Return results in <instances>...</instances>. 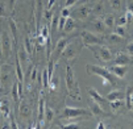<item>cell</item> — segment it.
<instances>
[{"mask_svg": "<svg viewBox=\"0 0 133 129\" xmlns=\"http://www.w3.org/2000/svg\"><path fill=\"white\" fill-rule=\"evenodd\" d=\"M65 80H66V88L69 91V95L72 98V99H81V88H79V84H78V80L75 78V74H74V70L70 65L66 66V77H65Z\"/></svg>", "mask_w": 133, "mask_h": 129, "instance_id": "cell-1", "label": "cell"}, {"mask_svg": "<svg viewBox=\"0 0 133 129\" xmlns=\"http://www.w3.org/2000/svg\"><path fill=\"white\" fill-rule=\"evenodd\" d=\"M86 70L88 74H92V75H98L103 79V86H107V84H116V79H115V75L108 70V69H104V67H99L96 65H87L86 66Z\"/></svg>", "mask_w": 133, "mask_h": 129, "instance_id": "cell-2", "label": "cell"}, {"mask_svg": "<svg viewBox=\"0 0 133 129\" xmlns=\"http://www.w3.org/2000/svg\"><path fill=\"white\" fill-rule=\"evenodd\" d=\"M83 47V44H78V41H75V40H71L66 47L63 49V51L61 53V59L65 61V62H72L78 58V55L81 54V50Z\"/></svg>", "mask_w": 133, "mask_h": 129, "instance_id": "cell-3", "label": "cell"}, {"mask_svg": "<svg viewBox=\"0 0 133 129\" xmlns=\"http://www.w3.org/2000/svg\"><path fill=\"white\" fill-rule=\"evenodd\" d=\"M81 40H82V44L83 46H96V45H100L103 44V38L100 36L95 34L92 32H88V30H82L81 32Z\"/></svg>", "mask_w": 133, "mask_h": 129, "instance_id": "cell-4", "label": "cell"}, {"mask_svg": "<svg viewBox=\"0 0 133 129\" xmlns=\"http://www.w3.org/2000/svg\"><path fill=\"white\" fill-rule=\"evenodd\" d=\"M0 47H2V54L4 58H9L12 51V38L7 30H3L0 33Z\"/></svg>", "mask_w": 133, "mask_h": 129, "instance_id": "cell-5", "label": "cell"}, {"mask_svg": "<svg viewBox=\"0 0 133 129\" xmlns=\"http://www.w3.org/2000/svg\"><path fill=\"white\" fill-rule=\"evenodd\" d=\"M71 40H72L71 37H62V38H59L58 41H57V44H55V46H54V50L51 51V55H50L49 61H53V62L58 61L59 57H61V53L63 51V49L66 47V45H67Z\"/></svg>", "mask_w": 133, "mask_h": 129, "instance_id": "cell-6", "label": "cell"}, {"mask_svg": "<svg viewBox=\"0 0 133 129\" xmlns=\"http://www.w3.org/2000/svg\"><path fill=\"white\" fill-rule=\"evenodd\" d=\"M90 47H92V51L95 53V55L99 58V59H102L103 62H105V63H108V62H112V51L109 50V47H107L105 45H96V47H94V46H90Z\"/></svg>", "mask_w": 133, "mask_h": 129, "instance_id": "cell-7", "label": "cell"}, {"mask_svg": "<svg viewBox=\"0 0 133 129\" xmlns=\"http://www.w3.org/2000/svg\"><path fill=\"white\" fill-rule=\"evenodd\" d=\"M91 7L87 4H81L78 5V8H75L74 11H71V17L75 18V20H79V21H84L88 18V16L91 15Z\"/></svg>", "mask_w": 133, "mask_h": 129, "instance_id": "cell-8", "label": "cell"}, {"mask_svg": "<svg viewBox=\"0 0 133 129\" xmlns=\"http://www.w3.org/2000/svg\"><path fill=\"white\" fill-rule=\"evenodd\" d=\"M88 109L86 108H74V107H66L61 112V119H77L79 116L87 115Z\"/></svg>", "mask_w": 133, "mask_h": 129, "instance_id": "cell-9", "label": "cell"}, {"mask_svg": "<svg viewBox=\"0 0 133 129\" xmlns=\"http://www.w3.org/2000/svg\"><path fill=\"white\" fill-rule=\"evenodd\" d=\"M108 70L119 79H123L128 72V67L124 66V65H112V66H109Z\"/></svg>", "mask_w": 133, "mask_h": 129, "instance_id": "cell-10", "label": "cell"}, {"mask_svg": "<svg viewBox=\"0 0 133 129\" xmlns=\"http://www.w3.org/2000/svg\"><path fill=\"white\" fill-rule=\"evenodd\" d=\"M17 61L21 63L23 69L30 62V54L25 50V47H20L17 50Z\"/></svg>", "mask_w": 133, "mask_h": 129, "instance_id": "cell-11", "label": "cell"}, {"mask_svg": "<svg viewBox=\"0 0 133 129\" xmlns=\"http://www.w3.org/2000/svg\"><path fill=\"white\" fill-rule=\"evenodd\" d=\"M87 92H88V95H90V98L92 99V100H95V101H98L100 105H103V104H105L108 100H107V98H104V96H102L99 92L95 90V88H92V87H90L88 90H87Z\"/></svg>", "mask_w": 133, "mask_h": 129, "instance_id": "cell-12", "label": "cell"}, {"mask_svg": "<svg viewBox=\"0 0 133 129\" xmlns=\"http://www.w3.org/2000/svg\"><path fill=\"white\" fill-rule=\"evenodd\" d=\"M91 28H92V30H95L96 33H100V34H104V33H107V30H108L107 25L104 24L103 20H100V18L94 20L92 24H91Z\"/></svg>", "mask_w": 133, "mask_h": 129, "instance_id": "cell-13", "label": "cell"}, {"mask_svg": "<svg viewBox=\"0 0 133 129\" xmlns=\"http://www.w3.org/2000/svg\"><path fill=\"white\" fill-rule=\"evenodd\" d=\"M127 96V94L123 90H113L111 92H108L107 95V100L108 101H113V100H124Z\"/></svg>", "mask_w": 133, "mask_h": 129, "instance_id": "cell-14", "label": "cell"}, {"mask_svg": "<svg viewBox=\"0 0 133 129\" xmlns=\"http://www.w3.org/2000/svg\"><path fill=\"white\" fill-rule=\"evenodd\" d=\"M18 115H20L21 119L28 120L32 116V108L26 103H20V105H18Z\"/></svg>", "mask_w": 133, "mask_h": 129, "instance_id": "cell-15", "label": "cell"}, {"mask_svg": "<svg viewBox=\"0 0 133 129\" xmlns=\"http://www.w3.org/2000/svg\"><path fill=\"white\" fill-rule=\"evenodd\" d=\"M88 104H90V111H91V113H92L94 116H104V115H105L104 111H103V108H102V105H100L98 101L90 100Z\"/></svg>", "mask_w": 133, "mask_h": 129, "instance_id": "cell-16", "label": "cell"}, {"mask_svg": "<svg viewBox=\"0 0 133 129\" xmlns=\"http://www.w3.org/2000/svg\"><path fill=\"white\" fill-rule=\"evenodd\" d=\"M0 113L5 117H8L9 113H11V104H9L7 98L0 99Z\"/></svg>", "mask_w": 133, "mask_h": 129, "instance_id": "cell-17", "label": "cell"}, {"mask_svg": "<svg viewBox=\"0 0 133 129\" xmlns=\"http://www.w3.org/2000/svg\"><path fill=\"white\" fill-rule=\"evenodd\" d=\"M113 65H124V66H128L130 63V57H129V54H117V57L112 61Z\"/></svg>", "mask_w": 133, "mask_h": 129, "instance_id": "cell-18", "label": "cell"}, {"mask_svg": "<svg viewBox=\"0 0 133 129\" xmlns=\"http://www.w3.org/2000/svg\"><path fill=\"white\" fill-rule=\"evenodd\" d=\"M38 104H40L38 105V121L42 125V124H45V100H44L42 96L40 98Z\"/></svg>", "mask_w": 133, "mask_h": 129, "instance_id": "cell-19", "label": "cell"}, {"mask_svg": "<svg viewBox=\"0 0 133 129\" xmlns=\"http://www.w3.org/2000/svg\"><path fill=\"white\" fill-rule=\"evenodd\" d=\"M75 28H78L77 20H75V18H72L71 16H70V17H67V18H66V24H65L63 30H65V32H67V33H70V32H72Z\"/></svg>", "mask_w": 133, "mask_h": 129, "instance_id": "cell-20", "label": "cell"}, {"mask_svg": "<svg viewBox=\"0 0 133 129\" xmlns=\"http://www.w3.org/2000/svg\"><path fill=\"white\" fill-rule=\"evenodd\" d=\"M11 95H12V99H13L16 103L20 101L21 95H20V92H18V80L12 83V87H11Z\"/></svg>", "mask_w": 133, "mask_h": 129, "instance_id": "cell-21", "label": "cell"}, {"mask_svg": "<svg viewBox=\"0 0 133 129\" xmlns=\"http://www.w3.org/2000/svg\"><path fill=\"white\" fill-rule=\"evenodd\" d=\"M55 117V112H54V109L49 105L45 104V124H50Z\"/></svg>", "mask_w": 133, "mask_h": 129, "instance_id": "cell-22", "label": "cell"}, {"mask_svg": "<svg viewBox=\"0 0 133 129\" xmlns=\"http://www.w3.org/2000/svg\"><path fill=\"white\" fill-rule=\"evenodd\" d=\"M15 72H16V78H17V80L20 82V83H23V82H24V69H23L21 63L18 62V61H16V65H15Z\"/></svg>", "mask_w": 133, "mask_h": 129, "instance_id": "cell-23", "label": "cell"}, {"mask_svg": "<svg viewBox=\"0 0 133 129\" xmlns=\"http://www.w3.org/2000/svg\"><path fill=\"white\" fill-rule=\"evenodd\" d=\"M49 83H50V77H49V71H48V67H45L41 72V84L44 88H48L49 87Z\"/></svg>", "mask_w": 133, "mask_h": 129, "instance_id": "cell-24", "label": "cell"}, {"mask_svg": "<svg viewBox=\"0 0 133 129\" xmlns=\"http://www.w3.org/2000/svg\"><path fill=\"white\" fill-rule=\"evenodd\" d=\"M123 41H124V38H123L121 36L116 34L115 32L111 33L109 36H107V42H109V44H120Z\"/></svg>", "mask_w": 133, "mask_h": 129, "instance_id": "cell-25", "label": "cell"}, {"mask_svg": "<svg viewBox=\"0 0 133 129\" xmlns=\"http://www.w3.org/2000/svg\"><path fill=\"white\" fill-rule=\"evenodd\" d=\"M115 20H116V18L113 17L112 15H107V16L103 18V21H104V24L107 25L108 29H113V28H115Z\"/></svg>", "mask_w": 133, "mask_h": 129, "instance_id": "cell-26", "label": "cell"}, {"mask_svg": "<svg viewBox=\"0 0 133 129\" xmlns=\"http://www.w3.org/2000/svg\"><path fill=\"white\" fill-rule=\"evenodd\" d=\"M109 104V107H111V109L112 111H115V112H116V111H119L125 103H124V100H113V101H108Z\"/></svg>", "mask_w": 133, "mask_h": 129, "instance_id": "cell-27", "label": "cell"}, {"mask_svg": "<svg viewBox=\"0 0 133 129\" xmlns=\"http://www.w3.org/2000/svg\"><path fill=\"white\" fill-rule=\"evenodd\" d=\"M58 86H59V78H58V75H55V74H53V77L50 78V83H49V87H50V90H57L58 88Z\"/></svg>", "mask_w": 133, "mask_h": 129, "instance_id": "cell-28", "label": "cell"}, {"mask_svg": "<svg viewBox=\"0 0 133 129\" xmlns=\"http://www.w3.org/2000/svg\"><path fill=\"white\" fill-rule=\"evenodd\" d=\"M109 7L113 9V11H120L121 7H123V3H121V0H107Z\"/></svg>", "mask_w": 133, "mask_h": 129, "instance_id": "cell-29", "label": "cell"}, {"mask_svg": "<svg viewBox=\"0 0 133 129\" xmlns=\"http://www.w3.org/2000/svg\"><path fill=\"white\" fill-rule=\"evenodd\" d=\"M8 25H9V29H11V33H12V36H13V38H15V41H16V37H17V25H16V23H15L13 18H9Z\"/></svg>", "mask_w": 133, "mask_h": 129, "instance_id": "cell-30", "label": "cell"}, {"mask_svg": "<svg viewBox=\"0 0 133 129\" xmlns=\"http://www.w3.org/2000/svg\"><path fill=\"white\" fill-rule=\"evenodd\" d=\"M58 21H59V17L57 16H53L51 20H50V32L51 33H55L57 32V28H58Z\"/></svg>", "mask_w": 133, "mask_h": 129, "instance_id": "cell-31", "label": "cell"}, {"mask_svg": "<svg viewBox=\"0 0 133 129\" xmlns=\"http://www.w3.org/2000/svg\"><path fill=\"white\" fill-rule=\"evenodd\" d=\"M24 47H25V50L32 55V53H33V45H32V40L29 38V37H26V38L24 40Z\"/></svg>", "mask_w": 133, "mask_h": 129, "instance_id": "cell-32", "label": "cell"}, {"mask_svg": "<svg viewBox=\"0 0 133 129\" xmlns=\"http://www.w3.org/2000/svg\"><path fill=\"white\" fill-rule=\"evenodd\" d=\"M127 24H128V18L125 16H121V17H119V18L115 20V25L116 26H125Z\"/></svg>", "mask_w": 133, "mask_h": 129, "instance_id": "cell-33", "label": "cell"}, {"mask_svg": "<svg viewBox=\"0 0 133 129\" xmlns=\"http://www.w3.org/2000/svg\"><path fill=\"white\" fill-rule=\"evenodd\" d=\"M115 32L116 34H119V36H121L123 38H125V36H127V32H125V26H115Z\"/></svg>", "mask_w": 133, "mask_h": 129, "instance_id": "cell-34", "label": "cell"}, {"mask_svg": "<svg viewBox=\"0 0 133 129\" xmlns=\"http://www.w3.org/2000/svg\"><path fill=\"white\" fill-rule=\"evenodd\" d=\"M63 128H79V124L78 123H74V121H70V119H67V121L65 124H62Z\"/></svg>", "mask_w": 133, "mask_h": 129, "instance_id": "cell-35", "label": "cell"}, {"mask_svg": "<svg viewBox=\"0 0 133 129\" xmlns=\"http://www.w3.org/2000/svg\"><path fill=\"white\" fill-rule=\"evenodd\" d=\"M41 36H44L45 38L48 40V38H50V30H49V28L46 26V25H44L42 28H41V33H40Z\"/></svg>", "mask_w": 133, "mask_h": 129, "instance_id": "cell-36", "label": "cell"}, {"mask_svg": "<svg viewBox=\"0 0 133 129\" xmlns=\"http://www.w3.org/2000/svg\"><path fill=\"white\" fill-rule=\"evenodd\" d=\"M66 18H67V17H63V16L59 17V21H58V29H59V30H63L65 24H66Z\"/></svg>", "mask_w": 133, "mask_h": 129, "instance_id": "cell-37", "label": "cell"}, {"mask_svg": "<svg viewBox=\"0 0 133 129\" xmlns=\"http://www.w3.org/2000/svg\"><path fill=\"white\" fill-rule=\"evenodd\" d=\"M7 11H5V4H4V0H0V16H5Z\"/></svg>", "mask_w": 133, "mask_h": 129, "instance_id": "cell-38", "label": "cell"}, {"mask_svg": "<svg viewBox=\"0 0 133 129\" xmlns=\"http://www.w3.org/2000/svg\"><path fill=\"white\" fill-rule=\"evenodd\" d=\"M70 15H71V9L67 8V7H65V8L61 11V16H63V17H70Z\"/></svg>", "mask_w": 133, "mask_h": 129, "instance_id": "cell-39", "label": "cell"}, {"mask_svg": "<svg viewBox=\"0 0 133 129\" xmlns=\"http://www.w3.org/2000/svg\"><path fill=\"white\" fill-rule=\"evenodd\" d=\"M127 54L133 55V41H130V42L127 45Z\"/></svg>", "mask_w": 133, "mask_h": 129, "instance_id": "cell-40", "label": "cell"}, {"mask_svg": "<svg viewBox=\"0 0 133 129\" xmlns=\"http://www.w3.org/2000/svg\"><path fill=\"white\" fill-rule=\"evenodd\" d=\"M77 3H78V0H66V2H65V7L71 8L74 4H77Z\"/></svg>", "mask_w": 133, "mask_h": 129, "instance_id": "cell-41", "label": "cell"}, {"mask_svg": "<svg viewBox=\"0 0 133 129\" xmlns=\"http://www.w3.org/2000/svg\"><path fill=\"white\" fill-rule=\"evenodd\" d=\"M96 13H102L103 11H104V8H103V3H99V4H96V7H95V9H94Z\"/></svg>", "mask_w": 133, "mask_h": 129, "instance_id": "cell-42", "label": "cell"}, {"mask_svg": "<svg viewBox=\"0 0 133 129\" xmlns=\"http://www.w3.org/2000/svg\"><path fill=\"white\" fill-rule=\"evenodd\" d=\"M15 3H16V0H8V5H9V9H11V11H13Z\"/></svg>", "mask_w": 133, "mask_h": 129, "instance_id": "cell-43", "label": "cell"}, {"mask_svg": "<svg viewBox=\"0 0 133 129\" xmlns=\"http://www.w3.org/2000/svg\"><path fill=\"white\" fill-rule=\"evenodd\" d=\"M96 128H98V129H99V128H100V129H104V128H105V125H104V123L99 121V123H98V125H96Z\"/></svg>", "mask_w": 133, "mask_h": 129, "instance_id": "cell-44", "label": "cell"}, {"mask_svg": "<svg viewBox=\"0 0 133 129\" xmlns=\"http://www.w3.org/2000/svg\"><path fill=\"white\" fill-rule=\"evenodd\" d=\"M0 88H2V84H0Z\"/></svg>", "mask_w": 133, "mask_h": 129, "instance_id": "cell-45", "label": "cell"}, {"mask_svg": "<svg viewBox=\"0 0 133 129\" xmlns=\"http://www.w3.org/2000/svg\"><path fill=\"white\" fill-rule=\"evenodd\" d=\"M83 2H87V0H83Z\"/></svg>", "mask_w": 133, "mask_h": 129, "instance_id": "cell-46", "label": "cell"}]
</instances>
